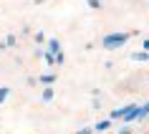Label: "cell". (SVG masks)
<instances>
[{
  "instance_id": "cell-4",
  "label": "cell",
  "mask_w": 149,
  "mask_h": 134,
  "mask_svg": "<svg viewBox=\"0 0 149 134\" xmlns=\"http://www.w3.org/2000/svg\"><path fill=\"white\" fill-rule=\"evenodd\" d=\"M79 134H91V129H81V132Z\"/></svg>"
},
{
  "instance_id": "cell-2",
  "label": "cell",
  "mask_w": 149,
  "mask_h": 134,
  "mask_svg": "<svg viewBox=\"0 0 149 134\" xmlns=\"http://www.w3.org/2000/svg\"><path fill=\"white\" fill-rule=\"evenodd\" d=\"M48 46H51V51H53V53H58V40H56V38L48 40Z\"/></svg>"
},
{
  "instance_id": "cell-1",
  "label": "cell",
  "mask_w": 149,
  "mask_h": 134,
  "mask_svg": "<svg viewBox=\"0 0 149 134\" xmlns=\"http://www.w3.org/2000/svg\"><path fill=\"white\" fill-rule=\"evenodd\" d=\"M129 38V33H119V36H106L104 38V46L106 48H116V46H121L124 40Z\"/></svg>"
},
{
  "instance_id": "cell-3",
  "label": "cell",
  "mask_w": 149,
  "mask_h": 134,
  "mask_svg": "<svg viewBox=\"0 0 149 134\" xmlns=\"http://www.w3.org/2000/svg\"><path fill=\"white\" fill-rule=\"evenodd\" d=\"M8 94H10V89H0V104L8 99Z\"/></svg>"
}]
</instances>
